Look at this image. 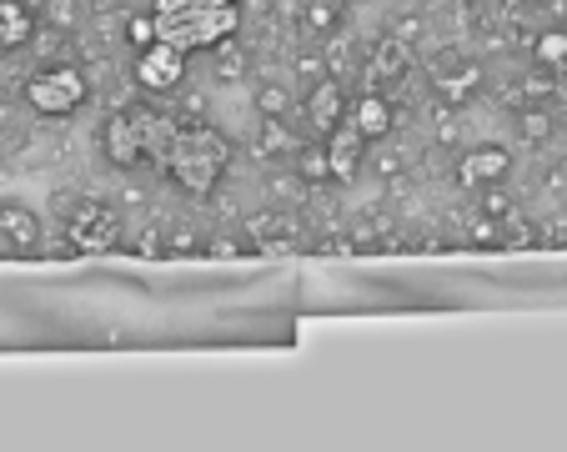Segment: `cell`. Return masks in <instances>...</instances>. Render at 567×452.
Wrapping results in <instances>:
<instances>
[{"label":"cell","mask_w":567,"mask_h":452,"mask_svg":"<svg viewBox=\"0 0 567 452\" xmlns=\"http://www.w3.org/2000/svg\"><path fill=\"white\" fill-rule=\"evenodd\" d=\"M151 25L182 55L216 51L241 31V0H151Z\"/></svg>","instance_id":"cell-1"},{"label":"cell","mask_w":567,"mask_h":452,"mask_svg":"<svg viewBox=\"0 0 567 452\" xmlns=\"http://www.w3.org/2000/svg\"><path fill=\"white\" fill-rule=\"evenodd\" d=\"M176 126H182V121H176L172 111L146 106V101H126V106H116L106 116V126H101V146H106V156L121 166V172L161 166V156H166V146H172Z\"/></svg>","instance_id":"cell-2"},{"label":"cell","mask_w":567,"mask_h":452,"mask_svg":"<svg viewBox=\"0 0 567 452\" xmlns=\"http://www.w3.org/2000/svg\"><path fill=\"white\" fill-rule=\"evenodd\" d=\"M226 166H231V141L216 126H202V121L196 126H176L172 146L161 156V172L172 176L186 196H202V202L221 186Z\"/></svg>","instance_id":"cell-3"},{"label":"cell","mask_w":567,"mask_h":452,"mask_svg":"<svg viewBox=\"0 0 567 452\" xmlns=\"http://www.w3.org/2000/svg\"><path fill=\"white\" fill-rule=\"evenodd\" d=\"M25 101H31L35 116L61 121L91 101V81L81 65H45V71H35L31 81H25Z\"/></svg>","instance_id":"cell-4"},{"label":"cell","mask_w":567,"mask_h":452,"mask_svg":"<svg viewBox=\"0 0 567 452\" xmlns=\"http://www.w3.org/2000/svg\"><path fill=\"white\" fill-rule=\"evenodd\" d=\"M121 237H126V222H121V212L111 202H81L71 216H65V242H71L75 251H111L121 247Z\"/></svg>","instance_id":"cell-5"},{"label":"cell","mask_w":567,"mask_h":452,"mask_svg":"<svg viewBox=\"0 0 567 452\" xmlns=\"http://www.w3.org/2000/svg\"><path fill=\"white\" fill-rule=\"evenodd\" d=\"M136 81H141V91H156V96H166V91H176L186 81V55L176 51V45H166V41H151V45H141L136 51Z\"/></svg>","instance_id":"cell-6"},{"label":"cell","mask_w":567,"mask_h":452,"mask_svg":"<svg viewBox=\"0 0 567 452\" xmlns=\"http://www.w3.org/2000/svg\"><path fill=\"white\" fill-rule=\"evenodd\" d=\"M507 172H513L507 146H472V151L457 156V186L462 192H487V186L507 182Z\"/></svg>","instance_id":"cell-7"},{"label":"cell","mask_w":567,"mask_h":452,"mask_svg":"<svg viewBox=\"0 0 567 452\" xmlns=\"http://www.w3.org/2000/svg\"><path fill=\"white\" fill-rule=\"evenodd\" d=\"M321 146H327V162H332V182H357V172H362L367 146H372V141H367L362 131L342 116L327 136H321Z\"/></svg>","instance_id":"cell-8"},{"label":"cell","mask_w":567,"mask_h":452,"mask_svg":"<svg viewBox=\"0 0 567 452\" xmlns=\"http://www.w3.org/2000/svg\"><path fill=\"white\" fill-rule=\"evenodd\" d=\"M412 71V45L402 41V35H377L372 45H367V65H362V81H372V86H392V81H402V75Z\"/></svg>","instance_id":"cell-9"},{"label":"cell","mask_w":567,"mask_h":452,"mask_svg":"<svg viewBox=\"0 0 567 452\" xmlns=\"http://www.w3.org/2000/svg\"><path fill=\"white\" fill-rule=\"evenodd\" d=\"M301 106H307L311 131H317V136H327V131H332L337 121L347 116V91H342V81H337V75L317 81V86L307 91V101H301Z\"/></svg>","instance_id":"cell-10"},{"label":"cell","mask_w":567,"mask_h":452,"mask_svg":"<svg viewBox=\"0 0 567 452\" xmlns=\"http://www.w3.org/2000/svg\"><path fill=\"white\" fill-rule=\"evenodd\" d=\"M347 121H352L357 131H362L367 141H382L386 131L396 126V116H392V101L382 96V91H362L357 101H347Z\"/></svg>","instance_id":"cell-11"},{"label":"cell","mask_w":567,"mask_h":452,"mask_svg":"<svg viewBox=\"0 0 567 452\" xmlns=\"http://www.w3.org/2000/svg\"><path fill=\"white\" fill-rule=\"evenodd\" d=\"M0 242L16 251H31L41 242V216L25 202H0Z\"/></svg>","instance_id":"cell-12"},{"label":"cell","mask_w":567,"mask_h":452,"mask_svg":"<svg viewBox=\"0 0 567 452\" xmlns=\"http://www.w3.org/2000/svg\"><path fill=\"white\" fill-rule=\"evenodd\" d=\"M35 41V11L25 0H0V55H16Z\"/></svg>","instance_id":"cell-13"},{"label":"cell","mask_w":567,"mask_h":452,"mask_svg":"<svg viewBox=\"0 0 567 452\" xmlns=\"http://www.w3.org/2000/svg\"><path fill=\"white\" fill-rule=\"evenodd\" d=\"M347 6H352V0H307V6H301V31L317 35V41H332Z\"/></svg>","instance_id":"cell-14"},{"label":"cell","mask_w":567,"mask_h":452,"mask_svg":"<svg viewBox=\"0 0 567 452\" xmlns=\"http://www.w3.org/2000/svg\"><path fill=\"white\" fill-rule=\"evenodd\" d=\"M301 141L287 131V121L281 116H261V131H257V156H267V162H277V156H287V151H297Z\"/></svg>","instance_id":"cell-15"},{"label":"cell","mask_w":567,"mask_h":452,"mask_svg":"<svg viewBox=\"0 0 567 452\" xmlns=\"http://www.w3.org/2000/svg\"><path fill=\"white\" fill-rule=\"evenodd\" d=\"M247 237L251 242H291V237H301V226L281 212H257V216H247Z\"/></svg>","instance_id":"cell-16"},{"label":"cell","mask_w":567,"mask_h":452,"mask_svg":"<svg viewBox=\"0 0 567 452\" xmlns=\"http://www.w3.org/2000/svg\"><path fill=\"white\" fill-rule=\"evenodd\" d=\"M291 166H297L301 182H332V162H327V146H297L291 151Z\"/></svg>","instance_id":"cell-17"},{"label":"cell","mask_w":567,"mask_h":452,"mask_svg":"<svg viewBox=\"0 0 567 452\" xmlns=\"http://www.w3.org/2000/svg\"><path fill=\"white\" fill-rule=\"evenodd\" d=\"M533 55H537L543 65H557V71H567V31H547V35H537Z\"/></svg>","instance_id":"cell-18"},{"label":"cell","mask_w":567,"mask_h":452,"mask_svg":"<svg viewBox=\"0 0 567 452\" xmlns=\"http://www.w3.org/2000/svg\"><path fill=\"white\" fill-rule=\"evenodd\" d=\"M437 86H442V96H452V101H467L472 91H477V65H462V71L452 75V81H447V75H442Z\"/></svg>","instance_id":"cell-19"},{"label":"cell","mask_w":567,"mask_h":452,"mask_svg":"<svg viewBox=\"0 0 567 452\" xmlns=\"http://www.w3.org/2000/svg\"><path fill=\"white\" fill-rule=\"evenodd\" d=\"M287 106H291V96H287V86H277V81H267V86L257 91V111H261V116H287Z\"/></svg>","instance_id":"cell-20"},{"label":"cell","mask_w":567,"mask_h":452,"mask_svg":"<svg viewBox=\"0 0 567 452\" xmlns=\"http://www.w3.org/2000/svg\"><path fill=\"white\" fill-rule=\"evenodd\" d=\"M126 41H131V51H141V45L156 41V25H151V11H146V16H131V21H126Z\"/></svg>","instance_id":"cell-21"},{"label":"cell","mask_w":567,"mask_h":452,"mask_svg":"<svg viewBox=\"0 0 567 452\" xmlns=\"http://www.w3.org/2000/svg\"><path fill=\"white\" fill-rule=\"evenodd\" d=\"M547 131H553V126H547V116H543V111H527V116H523V136L543 141V136H547Z\"/></svg>","instance_id":"cell-22"},{"label":"cell","mask_w":567,"mask_h":452,"mask_svg":"<svg viewBox=\"0 0 567 452\" xmlns=\"http://www.w3.org/2000/svg\"><path fill=\"white\" fill-rule=\"evenodd\" d=\"M472 242H487V247H493V242H503V232H497V216H487V222L472 226Z\"/></svg>","instance_id":"cell-23"},{"label":"cell","mask_w":567,"mask_h":452,"mask_svg":"<svg viewBox=\"0 0 567 452\" xmlns=\"http://www.w3.org/2000/svg\"><path fill=\"white\" fill-rule=\"evenodd\" d=\"M482 206H487V216H507V196L497 192V186H487V192H482Z\"/></svg>","instance_id":"cell-24"},{"label":"cell","mask_w":567,"mask_h":452,"mask_svg":"<svg viewBox=\"0 0 567 452\" xmlns=\"http://www.w3.org/2000/svg\"><path fill=\"white\" fill-rule=\"evenodd\" d=\"M417 31H422V21H417V16H408V21H396V25H392V35H402V41H408V45L417 41Z\"/></svg>","instance_id":"cell-25"}]
</instances>
